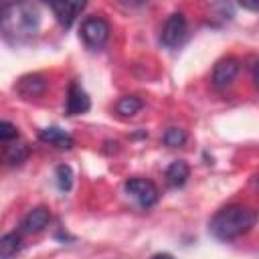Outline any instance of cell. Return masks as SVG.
<instances>
[{
	"label": "cell",
	"instance_id": "6da1fadb",
	"mask_svg": "<svg viewBox=\"0 0 259 259\" xmlns=\"http://www.w3.org/2000/svg\"><path fill=\"white\" fill-rule=\"evenodd\" d=\"M40 28V10L32 2H10L0 8V30L10 40H28Z\"/></svg>",
	"mask_w": 259,
	"mask_h": 259
},
{
	"label": "cell",
	"instance_id": "7a4b0ae2",
	"mask_svg": "<svg viewBox=\"0 0 259 259\" xmlns=\"http://www.w3.org/2000/svg\"><path fill=\"white\" fill-rule=\"evenodd\" d=\"M255 221H257V212L251 206L229 204L210 219L208 231L219 241H233L247 235L255 227Z\"/></svg>",
	"mask_w": 259,
	"mask_h": 259
},
{
	"label": "cell",
	"instance_id": "3957f363",
	"mask_svg": "<svg viewBox=\"0 0 259 259\" xmlns=\"http://www.w3.org/2000/svg\"><path fill=\"white\" fill-rule=\"evenodd\" d=\"M188 36V22L182 12H174L166 18L162 30H160V42L168 49L180 47Z\"/></svg>",
	"mask_w": 259,
	"mask_h": 259
},
{
	"label": "cell",
	"instance_id": "277c9868",
	"mask_svg": "<svg viewBox=\"0 0 259 259\" xmlns=\"http://www.w3.org/2000/svg\"><path fill=\"white\" fill-rule=\"evenodd\" d=\"M79 34H81L83 42L89 49L95 51V49H101L107 42V38H109V24L101 16H89V18L83 20Z\"/></svg>",
	"mask_w": 259,
	"mask_h": 259
},
{
	"label": "cell",
	"instance_id": "5b68a950",
	"mask_svg": "<svg viewBox=\"0 0 259 259\" xmlns=\"http://www.w3.org/2000/svg\"><path fill=\"white\" fill-rule=\"evenodd\" d=\"M123 188L142 208L154 206L160 198V192H158L156 184L152 180H146V178H130V180H125Z\"/></svg>",
	"mask_w": 259,
	"mask_h": 259
},
{
	"label": "cell",
	"instance_id": "8992f818",
	"mask_svg": "<svg viewBox=\"0 0 259 259\" xmlns=\"http://www.w3.org/2000/svg\"><path fill=\"white\" fill-rule=\"evenodd\" d=\"M239 71H241V63H239V59H235V57L221 59V61L214 65V69H212V85H214L217 89H225V87H229V85L237 79Z\"/></svg>",
	"mask_w": 259,
	"mask_h": 259
},
{
	"label": "cell",
	"instance_id": "52a82bcc",
	"mask_svg": "<svg viewBox=\"0 0 259 259\" xmlns=\"http://www.w3.org/2000/svg\"><path fill=\"white\" fill-rule=\"evenodd\" d=\"M89 107H91V99H89L87 91L77 81H73L67 91V103H65L67 115H81V113L89 111Z\"/></svg>",
	"mask_w": 259,
	"mask_h": 259
},
{
	"label": "cell",
	"instance_id": "ba28073f",
	"mask_svg": "<svg viewBox=\"0 0 259 259\" xmlns=\"http://www.w3.org/2000/svg\"><path fill=\"white\" fill-rule=\"evenodd\" d=\"M83 8H85V2H53L51 4V10L57 22L65 28H69L75 22V18L83 12Z\"/></svg>",
	"mask_w": 259,
	"mask_h": 259
},
{
	"label": "cell",
	"instance_id": "9c48e42d",
	"mask_svg": "<svg viewBox=\"0 0 259 259\" xmlns=\"http://www.w3.org/2000/svg\"><path fill=\"white\" fill-rule=\"evenodd\" d=\"M49 221H51V212L45 206H36V208L26 212V217L20 223V229L24 233H30V235L32 233H40L49 225Z\"/></svg>",
	"mask_w": 259,
	"mask_h": 259
},
{
	"label": "cell",
	"instance_id": "30bf717a",
	"mask_svg": "<svg viewBox=\"0 0 259 259\" xmlns=\"http://www.w3.org/2000/svg\"><path fill=\"white\" fill-rule=\"evenodd\" d=\"M45 87H47L45 77L38 75V73H34V75H24V77L18 81L16 91H18L24 99H30V97H38V95H42Z\"/></svg>",
	"mask_w": 259,
	"mask_h": 259
},
{
	"label": "cell",
	"instance_id": "8fae6325",
	"mask_svg": "<svg viewBox=\"0 0 259 259\" xmlns=\"http://www.w3.org/2000/svg\"><path fill=\"white\" fill-rule=\"evenodd\" d=\"M38 138H40L42 142L55 146V148H61V150L73 148V138H71V134H67L65 130H61V127H57V125H51V127L40 130Z\"/></svg>",
	"mask_w": 259,
	"mask_h": 259
},
{
	"label": "cell",
	"instance_id": "7c38bea8",
	"mask_svg": "<svg viewBox=\"0 0 259 259\" xmlns=\"http://www.w3.org/2000/svg\"><path fill=\"white\" fill-rule=\"evenodd\" d=\"M188 176H190V168H188V164L184 160H174L166 168V172H164V178H166L168 186H172V188L184 186V182L188 180Z\"/></svg>",
	"mask_w": 259,
	"mask_h": 259
},
{
	"label": "cell",
	"instance_id": "4fadbf2b",
	"mask_svg": "<svg viewBox=\"0 0 259 259\" xmlns=\"http://www.w3.org/2000/svg\"><path fill=\"white\" fill-rule=\"evenodd\" d=\"M20 249H22V239L18 233H6L4 237H0V259H8L16 255Z\"/></svg>",
	"mask_w": 259,
	"mask_h": 259
},
{
	"label": "cell",
	"instance_id": "5bb4252c",
	"mask_svg": "<svg viewBox=\"0 0 259 259\" xmlns=\"http://www.w3.org/2000/svg\"><path fill=\"white\" fill-rule=\"evenodd\" d=\"M26 158H28V146L26 144H10L2 152V160L6 164H10V166L22 164Z\"/></svg>",
	"mask_w": 259,
	"mask_h": 259
},
{
	"label": "cell",
	"instance_id": "9a60e30c",
	"mask_svg": "<svg viewBox=\"0 0 259 259\" xmlns=\"http://www.w3.org/2000/svg\"><path fill=\"white\" fill-rule=\"evenodd\" d=\"M142 105L144 103H142V99L138 95H125L115 103V111L119 115H123V117H130V115H136L142 109Z\"/></svg>",
	"mask_w": 259,
	"mask_h": 259
},
{
	"label": "cell",
	"instance_id": "2e32d148",
	"mask_svg": "<svg viewBox=\"0 0 259 259\" xmlns=\"http://www.w3.org/2000/svg\"><path fill=\"white\" fill-rule=\"evenodd\" d=\"M55 180H57L59 190H63V192L71 190V186H73V170H71V166L59 164L57 170H55Z\"/></svg>",
	"mask_w": 259,
	"mask_h": 259
},
{
	"label": "cell",
	"instance_id": "e0dca14e",
	"mask_svg": "<svg viewBox=\"0 0 259 259\" xmlns=\"http://www.w3.org/2000/svg\"><path fill=\"white\" fill-rule=\"evenodd\" d=\"M164 144L166 146H170V148H178V146H182L184 142H186V132L184 130H180V127H168L166 132H164Z\"/></svg>",
	"mask_w": 259,
	"mask_h": 259
},
{
	"label": "cell",
	"instance_id": "ac0fdd59",
	"mask_svg": "<svg viewBox=\"0 0 259 259\" xmlns=\"http://www.w3.org/2000/svg\"><path fill=\"white\" fill-rule=\"evenodd\" d=\"M16 136H18L16 125L10 123V121H2V119H0V142H10V140H14Z\"/></svg>",
	"mask_w": 259,
	"mask_h": 259
},
{
	"label": "cell",
	"instance_id": "d6986e66",
	"mask_svg": "<svg viewBox=\"0 0 259 259\" xmlns=\"http://www.w3.org/2000/svg\"><path fill=\"white\" fill-rule=\"evenodd\" d=\"M152 259H174L170 253H156V255H152Z\"/></svg>",
	"mask_w": 259,
	"mask_h": 259
}]
</instances>
